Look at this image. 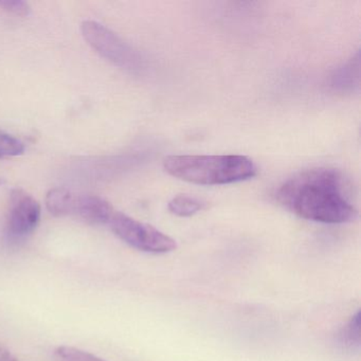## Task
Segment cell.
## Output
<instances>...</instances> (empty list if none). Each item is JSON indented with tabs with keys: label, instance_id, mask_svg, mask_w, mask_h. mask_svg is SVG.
<instances>
[{
	"label": "cell",
	"instance_id": "1",
	"mask_svg": "<svg viewBox=\"0 0 361 361\" xmlns=\"http://www.w3.org/2000/svg\"><path fill=\"white\" fill-rule=\"evenodd\" d=\"M276 198L293 214L316 223L339 225L352 223L358 216L350 183L335 169L298 173L279 187Z\"/></svg>",
	"mask_w": 361,
	"mask_h": 361
},
{
	"label": "cell",
	"instance_id": "2",
	"mask_svg": "<svg viewBox=\"0 0 361 361\" xmlns=\"http://www.w3.org/2000/svg\"><path fill=\"white\" fill-rule=\"evenodd\" d=\"M164 168L175 178L200 185H221L248 180L257 169L242 155H172L164 159Z\"/></svg>",
	"mask_w": 361,
	"mask_h": 361
},
{
	"label": "cell",
	"instance_id": "3",
	"mask_svg": "<svg viewBox=\"0 0 361 361\" xmlns=\"http://www.w3.org/2000/svg\"><path fill=\"white\" fill-rule=\"evenodd\" d=\"M81 31L88 45L116 66L136 75L145 71V60L139 52L104 25L84 20Z\"/></svg>",
	"mask_w": 361,
	"mask_h": 361
},
{
	"label": "cell",
	"instance_id": "4",
	"mask_svg": "<svg viewBox=\"0 0 361 361\" xmlns=\"http://www.w3.org/2000/svg\"><path fill=\"white\" fill-rule=\"evenodd\" d=\"M107 225L122 242L142 252L161 253L176 250L177 243L157 228L115 211Z\"/></svg>",
	"mask_w": 361,
	"mask_h": 361
},
{
	"label": "cell",
	"instance_id": "5",
	"mask_svg": "<svg viewBox=\"0 0 361 361\" xmlns=\"http://www.w3.org/2000/svg\"><path fill=\"white\" fill-rule=\"evenodd\" d=\"M41 204L22 189H14L10 195L9 211L6 221V238L18 244L35 232L41 221Z\"/></svg>",
	"mask_w": 361,
	"mask_h": 361
},
{
	"label": "cell",
	"instance_id": "6",
	"mask_svg": "<svg viewBox=\"0 0 361 361\" xmlns=\"http://www.w3.org/2000/svg\"><path fill=\"white\" fill-rule=\"evenodd\" d=\"M104 198L92 194H77L73 216H78L92 225H107L115 212Z\"/></svg>",
	"mask_w": 361,
	"mask_h": 361
},
{
	"label": "cell",
	"instance_id": "7",
	"mask_svg": "<svg viewBox=\"0 0 361 361\" xmlns=\"http://www.w3.org/2000/svg\"><path fill=\"white\" fill-rule=\"evenodd\" d=\"M329 85L340 94H355L360 90V52L331 73Z\"/></svg>",
	"mask_w": 361,
	"mask_h": 361
},
{
	"label": "cell",
	"instance_id": "8",
	"mask_svg": "<svg viewBox=\"0 0 361 361\" xmlns=\"http://www.w3.org/2000/svg\"><path fill=\"white\" fill-rule=\"evenodd\" d=\"M75 196L77 194L66 188H54L46 195L47 210L54 216H73Z\"/></svg>",
	"mask_w": 361,
	"mask_h": 361
},
{
	"label": "cell",
	"instance_id": "9",
	"mask_svg": "<svg viewBox=\"0 0 361 361\" xmlns=\"http://www.w3.org/2000/svg\"><path fill=\"white\" fill-rule=\"evenodd\" d=\"M169 211L179 217H190L206 208V202L189 195H177L169 202Z\"/></svg>",
	"mask_w": 361,
	"mask_h": 361
},
{
	"label": "cell",
	"instance_id": "10",
	"mask_svg": "<svg viewBox=\"0 0 361 361\" xmlns=\"http://www.w3.org/2000/svg\"><path fill=\"white\" fill-rule=\"evenodd\" d=\"M56 361H106L92 353L71 345H61L54 350Z\"/></svg>",
	"mask_w": 361,
	"mask_h": 361
},
{
	"label": "cell",
	"instance_id": "11",
	"mask_svg": "<svg viewBox=\"0 0 361 361\" xmlns=\"http://www.w3.org/2000/svg\"><path fill=\"white\" fill-rule=\"evenodd\" d=\"M25 149L26 147L22 140L0 130V159L18 157L24 154Z\"/></svg>",
	"mask_w": 361,
	"mask_h": 361
},
{
	"label": "cell",
	"instance_id": "12",
	"mask_svg": "<svg viewBox=\"0 0 361 361\" xmlns=\"http://www.w3.org/2000/svg\"><path fill=\"white\" fill-rule=\"evenodd\" d=\"M341 342L348 348H359L360 346V312H357L352 317L348 324L342 331Z\"/></svg>",
	"mask_w": 361,
	"mask_h": 361
},
{
	"label": "cell",
	"instance_id": "13",
	"mask_svg": "<svg viewBox=\"0 0 361 361\" xmlns=\"http://www.w3.org/2000/svg\"><path fill=\"white\" fill-rule=\"evenodd\" d=\"M0 7L16 16H26L30 13V6L22 0H1Z\"/></svg>",
	"mask_w": 361,
	"mask_h": 361
},
{
	"label": "cell",
	"instance_id": "14",
	"mask_svg": "<svg viewBox=\"0 0 361 361\" xmlns=\"http://www.w3.org/2000/svg\"><path fill=\"white\" fill-rule=\"evenodd\" d=\"M0 361H18L16 357L12 356L8 350L0 348Z\"/></svg>",
	"mask_w": 361,
	"mask_h": 361
}]
</instances>
